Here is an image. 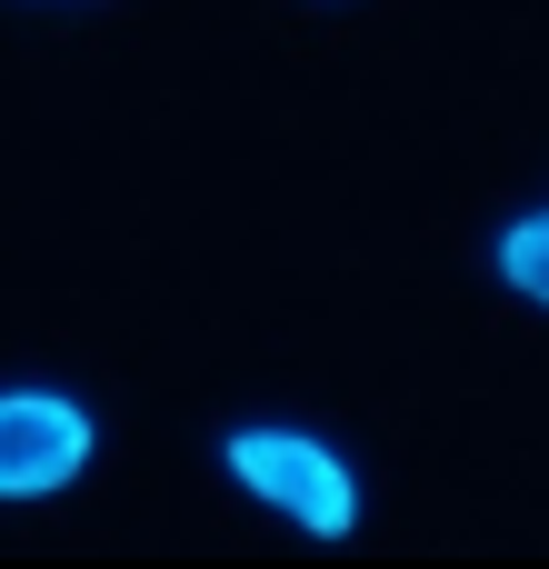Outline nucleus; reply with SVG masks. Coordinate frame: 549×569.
I'll list each match as a JSON object with an SVG mask.
<instances>
[{"mask_svg": "<svg viewBox=\"0 0 549 569\" xmlns=\"http://www.w3.org/2000/svg\"><path fill=\"white\" fill-rule=\"evenodd\" d=\"M230 470H240L260 500H280L300 530H320V540H350V520H360L350 470H340L320 440H300V430H240V440H230Z\"/></svg>", "mask_w": 549, "mask_h": 569, "instance_id": "nucleus-1", "label": "nucleus"}, {"mask_svg": "<svg viewBox=\"0 0 549 569\" xmlns=\"http://www.w3.org/2000/svg\"><path fill=\"white\" fill-rule=\"evenodd\" d=\"M90 460V420L50 390H10L0 400V500H50L60 480H80Z\"/></svg>", "mask_w": 549, "mask_h": 569, "instance_id": "nucleus-2", "label": "nucleus"}, {"mask_svg": "<svg viewBox=\"0 0 549 569\" xmlns=\"http://www.w3.org/2000/svg\"><path fill=\"white\" fill-rule=\"evenodd\" d=\"M500 270H510L530 300H549V220H520V230L500 240Z\"/></svg>", "mask_w": 549, "mask_h": 569, "instance_id": "nucleus-3", "label": "nucleus"}]
</instances>
